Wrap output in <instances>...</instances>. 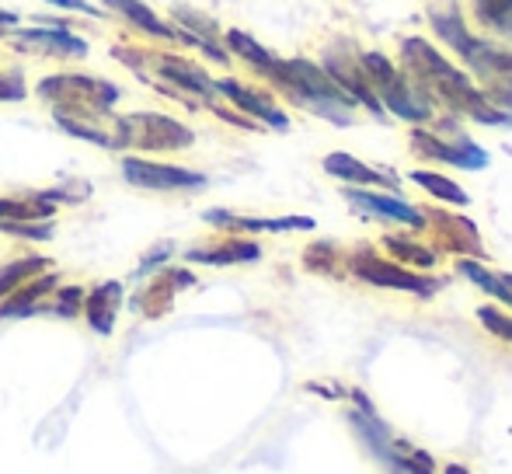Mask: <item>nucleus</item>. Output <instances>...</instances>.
Here are the masks:
<instances>
[{
  "mask_svg": "<svg viewBox=\"0 0 512 474\" xmlns=\"http://www.w3.org/2000/svg\"><path fill=\"white\" fill-rule=\"evenodd\" d=\"M405 70H411L415 84H425L439 102H446L450 109L464 112V116L485 122V126H509L512 116L499 112L471 81H467L464 70H457L450 60L436 53L429 42L422 39H408L405 42Z\"/></svg>",
  "mask_w": 512,
  "mask_h": 474,
  "instance_id": "nucleus-1",
  "label": "nucleus"
},
{
  "mask_svg": "<svg viewBox=\"0 0 512 474\" xmlns=\"http://www.w3.org/2000/svg\"><path fill=\"white\" fill-rule=\"evenodd\" d=\"M359 67H363V74L370 77V84H373V91H377L380 105H387L394 116H401V119H408V122L432 119V105L425 102V98L418 95L415 88H411L408 77H401L398 70L391 67V60H387L384 53H366L363 60H359Z\"/></svg>",
  "mask_w": 512,
  "mask_h": 474,
  "instance_id": "nucleus-4",
  "label": "nucleus"
},
{
  "mask_svg": "<svg viewBox=\"0 0 512 474\" xmlns=\"http://www.w3.org/2000/svg\"><path fill=\"white\" fill-rule=\"evenodd\" d=\"M216 95L230 98V102H234L244 116H251L255 122H265V126H272V129H290V116H286L283 109H276L269 98L258 95V91H251V88H244V84L216 81Z\"/></svg>",
  "mask_w": 512,
  "mask_h": 474,
  "instance_id": "nucleus-13",
  "label": "nucleus"
},
{
  "mask_svg": "<svg viewBox=\"0 0 512 474\" xmlns=\"http://www.w3.org/2000/svg\"><path fill=\"white\" fill-rule=\"evenodd\" d=\"M46 4L60 7V11H74V14H88V18H102V7L88 4V0H46Z\"/></svg>",
  "mask_w": 512,
  "mask_h": 474,
  "instance_id": "nucleus-31",
  "label": "nucleus"
},
{
  "mask_svg": "<svg viewBox=\"0 0 512 474\" xmlns=\"http://www.w3.org/2000/svg\"><path fill=\"white\" fill-rule=\"evenodd\" d=\"M352 272L359 279L373 286H391V290H408V293H418V297H429V293L439 290L436 279H422L415 272L401 269V265H391V262H380L377 255H356L352 258Z\"/></svg>",
  "mask_w": 512,
  "mask_h": 474,
  "instance_id": "nucleus-7",
  "label": "nucleus"
},
{
  "mask_svg": "<svg viewBox=\"0 0 512 474\" xmlns=\"http://www.w3.org/2000/svg\"><path fill=\"white\" fill-rule=\"evenodd\" d=\"M119 311H122V283H115V279H102V283H95L88 293H84V321H88V328L95 335H108L115 332V321H119Z\"/></svg>",
  "mask_w": 512,
  "mask_h": 474,
  "instance_id": "nucleus-10",
  "label": "nucleus"
},
{
  "mask_svg": "<svg viewBox=\"0 0 512 474\" xmlns=\"http://www.w3.org/2000/svg\"><path fill=\"white\" fill-rule=\"evenodd\" d=\"M457 272H460V276L471 279L474 286H481L485 293H492L495 300H502V304H509V307H512V293L506 290V283H502L499 276H492L488 269H481L478 262H471V258H460V262H457Z\"/></svg>",
  "mask_w": 512,
  "mask_h": 474,
  "instance_id": "nucleus-24",
  "label": "nucleus"
},
{
  "mask_svg": "<svg viewBox=\"0 0 512 474\" xmlns=\"http://www.w3.org/2000/svg\"><path fill=\"white\" fill-rule=\"evenodd\" d=\"M345 199L352 206H359L363 213L370 217H387V220H401V224H411V227H425V217L408 206L405 199H394V196H377V192H359V189H345Z\"/></svg>",
  "mask_w": 512,
  "mask_h": 474,
  "instance_id": "nucleus-15",
  "label": "nucleus"
},
{
  "mask_svg": "<svg viewBox=\"0 0 512 474\" xmlns=\"http://www.w3.org/2000/svg\"><path fill=\"white\" fill-rule=\"evenodd\" d=\"M171 255H175V244H168V241H164V244H157V248L150 251V255L140 262V269H136V279H143V276H154L157 269H164V262H168Z\"/></svg>",
  "mask_w": 512,
  "mask_h": 474,
  "instance_id": "nucleus-30",
  "label": "nucleus"
},
{
  "mask_svg": "<svg viewBox=\"0 0 512 474\" xmlns=\"http://www.w3.org/2000/svg\"><path fill=\"white\" fill-rule=\"evenodd\" d=\"M196 143L185 122L161 116V112H129L112 119V150H136V154H175Z\"/></svg>",
  "mask_w": 512,
  "mask_h": 474,
  "instance_id": "nucleus-3",
  "label": "nucleus"
},
{
  "mask_svg": "<svg viewBox=\"0 0 512 474\" xmlns=\"http://www.w3.org/2000/svg\"><path fill=\"white\" fill-rule=\"evenodd\" d=\"M478 77L485 81V91H481V95H485L492 105H502V109L512 116V53L495 49V56L485 63V70H481Z\"/></svg>",
  "mask_w": 512,
  "mask_h": 474,
  "instance_id": "nucleus-18",
  "label": "nucleus"
},
{
  "mask_svg": "<svg viewBox=\"0 0 512 474\" xmlns=\"http://www.w3.org/2000/svg\"><path fill=\"white\" fill-rule=\"evenodd\" d=\"M269 81L276 84L290 102H297L300 109H310L314 116L335 122V126H349L352 122L356 102L310 60H279V67L269 74Z\"/></svg>",
  "mask_w": 512,
  "mask_h": 474,
  "instance_id": "nucleus-2",
  "label": "nucleus"
},
{
  "mask_svg": "<svg viewBox=\"0 0 512 474\" xmlns=\"http://www.w3.org/2000/svg\"><path fill=\"white\" fill-rule=\"evenodd\" d=\"M0 234L21 237V241H49V237L56 234V224H53V220H35V224H7V227H0Z\"/></svg>",
  "mask_w": 512,
  "mask_h": 474,
  "instance_id": "nucleus-26",
  "label": "nucleus"
},
{
  "mask_svg": "<svg viewBox=\"0 0 512 474\" xmlns=\"http://www.w3.org/2000/svg\"><path fill=\"white\" fill-rule=\"evenodd\" d=\"M192 283H196V276H192L189 269H171V265H164V269H157L154 276H147V283L133 293L129 311L140 314V318H150V321L164 318V314L171 311V304H175L178 293L189 290Z\"/></svg>",
  "mask_w": 512,
  "mask_h": 474,
  "instance_id": "nucleus-6",
  "label": "nucleus"
},
{
  "mask_svg": "<svg viewBox=\"0 0 512 474\" xmlns=\"http://www.w3.org/2000/svg\"><path fill=\"white\" fill-rule=\"evenodd\" d=\"M446 474H471L464 468V464H446Z\"/></svg>",
  "mask_w": 512,
  "mask_h": 474,
  "instance_id": "nucleus-33",
  "label": "nucleus"
},
{
  "mask_svg": "<svg viewBox=\"0 0 512 474\" xmlns=\"http://www.w3.org/2000/svg\"><path fill=\"white\" fill-rule=\"evenodd\" d=\"M84 293L88 290L77 286V283H60L53 297H49V314H53V318H63V321L77 318L81 307H84Z\"/></svg>",
  "mask_w": 512,
  "mask_h": 474,
  "instance_id": "nucleus-25",
  "label": "nucleus"
},
{
  "mask_svg": "<svg viewBox=\"0 0 512 474\" xmlns=\"http://www.w3.org/2000/svg\"><path fill=\"white\" fill-rule=\"evenodd\" d=\"M502 283H506V290L512 293V272H509V276H502Z\"/></svg>",
  "mask_w": 512,
  "mask_h": 474,
  "instance_id": "nucleus-34",
  "label": "nucleus"
},
{
  "mask_svg": "<svg viewBox=\"0 0 512 474\" xmlns=\"http://www.w3.org/2000/svg\"><path fill=\"white\" fill-rule=\"evenodd\" d=\"M478 318H481V325H485L492 335H499V339L512 342V318H506L502 311H495V307H481Z\"/></svg>",
  "mask_w": 512,
  "mask_h": 474,
  "instance_id": "nucleus-29",
  "label": "nucleus"
},
{
  "mask_svg": "<svg viewBox=\"0 0 512 474\" xmlns=\"http://www.w3.org/2000/svg\"><path fill=\"white\" fill-rule=\"evenodd\" d=\"M56 203L46 192H25V196H0V227L7 224H35V220H53Z\"/></svg>",
  "mask_w": 512,
  "mask_h": 474,
  "instance_id": "nucleus-16",
  "label": "nucleus"
},
{
  "mask_svg": "<svg viewBox=\"0 0 512 474\" xmlns=\"http://www.w3.org/2000/svg\"><path fill=\"white\" fill-rule=\"evenodd\" d=\"M14 21H18V14H11V11H0V28H11L14 25Z\"/></svg>",
  "mask_w": 512,
  "mask_h": 474,
  "instance_id": "nucleus-32",
  "label": "nucleus"
},
{
  "mask_svg": "<svg viewBox=\"0 0 512 474\" xmlns=\"http://www.w3.org/2000/svg\"><path fill=\"white\" fill-rule=\"evenodd\" d=\"M56 269L53 258L46 255H21V258H11V262L0 265V300L7 297V293H14L18 286L32 283L35 276H42V272Z\"/></svg>",
  "mask_w": 512,
  "mask_h": 474,
  "instance_id": "nucleus-20",
  "label": "nucleus"
},
{
  "mask_svg": "<svg viewBox=\"0 0 512 474\" xmlns=\"http://www.w3.org/2000/svg\"><path fill=\"white\" fill-rule=\"evenodd\" d=\"M324 171L335 175V178H342V182H349V185H391V189L398 185V178L384 175V171L366 168V164L356 161L352 154H328L324 157Z\"/></svg>",
  "mask_w": 512,
  "mask_h": 474,
  "instance_id": "nucleus-19",
  "label": "nucleus"
},
{
  "mask_svg": "<svg viewBox=\"0 0 512 474\" xmlns=\"http://www.w3.org/2000/svg\"><path fill=\"white\" fill-rule=\"evenodd\" d=\"M112 11H119L122 18H129L133 21L140 32H147V35H154V39H171V42H185L189 46V35L182 32V28H175V25H168V21H161L157 18L150 7H143L140 0H105Z\"/></svg>",
  "mask_w": 512,
  "mask_h": 474,
  "instance_id": "nucleus-17",
  "label": "nucleus"
},
{
  "mask_svg": "<svg viewBox=\"0 0 512 474\" xmlns=\"http://www.w3.org/2000/svg\"><path fill=\"white\" fill-rule=\"evenodd\" d=\"M411 182H418L425 192H432L436 199H446V203H453V206L471 203V196H467L457 182H450V178H443V175H432V171H411Z\"/></svg>",
  "mask_w": 512,
  "mask_h": 474,
  "instance_id": "nucleus-22",
  "label": "nucleus"
},
{
  "mask_svg": "<svg viewBox=\"0 0 512 474\" xmlns=\"http://www.w3.org/2000/svg\"><path fill=\"white\" fill-rule=\"evenodd\" d=\"M11 42L25 53H39V56H88V42L77 39L70 28H18L11 32Z\"/></svg>",
  "mask_w": 512,
  "mask_h": 474,
  "instance_id": "nucleus-9",
  "label": "nucleus"
},
{
  "mask_svg": "<svg viewBox=\"0 0 512 474\" xmlns=\"http://www.w3.org/2000/svg\"><path fill=\"white\" fill-rule=\"evenodd\" d=\"M60 286V272L49 269L42 276H35L32 283L18 286L14 293H7L0 300V321H11V318H39V314H49V297L56 293Z\"/></svg>",
  "mask_w": 512,
  "mask_h": 474,
  "instance_id": "nucleus-8",
  "label": "nucleus"
},
{
  "mask_svg": "<svg viewBox=\"0 0 512 474\" xmlns=\"http://www.w3.org/2000/svg\"><path fill=\"white\" fill-rule=\"evenodd\" d=\"M223 39H227V49L230 53H237L241 60H248L255 70H262L265 77L272 74V70L279 67V56L276 53H269L265 46H258L251 35H244V32H223Z\"/></svg>",
  "mask_w": 512,
  "mask_h": 474,
  "instance_id": "nucleus-21",
  "label": "nucleus"
},
{
  "mask_svg": "<svg viewBox=\"0 0 512 474\" xmlns=\"http://www.w3.org/2000/svg\"><path fill=\"white\" fill-rule=\"evenodd\" d=\"M119 171L133 189L143 192H199L206 189V175L182 164H164V161H150L140 154H126L119 161Z\"/></svg>",
  "mask_w": 512,
  "mask_h": 474,
  "instance_id": "nucleus-5",
  "label": "nucleus"
},
{
  "mask_svg": "<svg viewBox=\"0 0 512 474\" xmlns=\"http://www.w3.org/2000/svg\"><path fill=\"white\" fill-rule=\"evenodd\" d=\"M203 220L209 227H220V231H230V234H258V231H269V234H279V231H314V220L310 217H279V220H265V217H237L230 210H206Z\"/></svg>",
  "mask_w": 512,
  "mask_h": 474,
  "instance_id": "nucleus-12",
  "label": "nucleus"
},
{
  "mask_svg": "<svg viewBox=\"0 0 512 474\" xmlns=\"http://www.w3.org/2000/svg\"><path fill=\"white\" fill-rule=\"evenodd\" d=\"M387 248H391L398 258L411 262V265H422V269H429V265L436 262V255H432V251L418 248V244H411V241H401V237H387Z\"/></svg>",
  "mask_w": 512,
  "mask_h": 474,
  "instance_id": "nucleus-27",
  "label": "nucleus"
},
{
  "mask_svg": "<svg viewBox=\"0 0 512 474\" xmlns=\"http://www.w3.org/2000/svg\"><path fill=\"white\" fill-rule=\"evenodd\" d=\"M25 98H28V88H25L21 70H7V74H0V102H25Z\"/></svg>",
  "mask_w": 512,
  "mask_h": 474,
  "instance_id": "nucleus-28",
  "label": "nucleus"
},
{
  "mask_svg": "<svg viewBox=\"0 0 512 474\" xmlns=\"http://www.w3.org/2000/svg\"><path fill=\"white\" fill-rule=\"evenodd\" d=\"M474 11L485 28L512 39V0H474Z\"/></svg>",
  "mask_w": 512,
  "mask_h": 474,
  "instance_id": "nucleus-23",
  "label": "nucleus"
},
{
  "mask_svg": "<svg viewBox=\"0 0 512 474\" xmlns=\"http://www.w3.org/2000/svg\"><path fill=\"white\" fill-rule=\"evenodd\" d=\"M258 258H262V248L255 241H244V237L206 241L185 251V262H199V265H241V262H258Z\"/></svg>",
  "mask_w": 512,
  "mask_h": 474,
  "instance_id": "nucleus-14",
  "label": "nucleus"
},
{
  "mask_svg": "<svg viewBox=\"0 0 512 474\" xmlns=\"http://www.w3.org/2000/svg\"><path fill=\"white\" fill-rule=\"evenodd\" d=\"M415 150L418 154H429L436 157V161H446L453 164V168H464V171H481L488 164V150H481L474 140H467V136H460L457 143H443L436 140V136L422 133V129H415Z\"/></svg>",
  "mask_w": 512,
  "mask_h": 474,
  "instance_id": "nucleus-11",
  "label": "nucleus"
}]
</instances>
